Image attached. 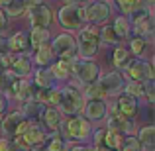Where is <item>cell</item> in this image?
<instances>
[{"instance_id": "obj_42", "label": "cell", "mask_w": 155, "mask_h": 151, "mask_svg": "<svg viewBox=\"0 0 155 151\" xmlns=\"http://www.w3.org/2000/svg\"><path fill=\"white\" fill-rule=\"evenodd\" d=\"M6 26H8V18H6V14L2 12V8H0V31L6 30Z\"/></svg>"}, {"instance_id": "obj_15", "label": "cell", "mask_w": 155, "mask_h": 151, "mask_svg": "<svg viewBox=\"0 0 155 151\" xmlns=\"http://www.w3.org/2000/svg\"><path fill=\"white\" fill-rule=\"evenodd\" d=\"M31 61L28 55H16V59L12 61V67H10V73L14 77H18V79H22V77H28L31 73Z\"/></svg>"}, {"instance_id": "obj_47", "label": "cell", "mask_w": 155, "mask_h": 151, "mask_svg": "<svg viewBox=\"0 0 155 151\" xmlns=\"http://www.w3.org/2000/svg\"><path fill=\"white\" fill-rule=\"evenodd\" d=\"M88 151H108V149H104V147H88Z\"/></svg>"}, {"instance_id": "obj_30", "label": "cell", "mask_w": 155, "mask_h": 151, "mask_svg": "<svg viewBox=\"0 0 155 151\" xmlns=\"http://www.w3.org/2000/svg\"><path fill=\"white\" fill-rule=\"evenodd\" d=\"M98 39H102L108 45H118V43H120V38L114 34L112 26H102V30L98 31Z\"/></svg>"}, {"instance_id": "obj_8", "label": "cell", "mask_w": 155, "mask_h": 151, "mask_svg": "<svg viewBox=\"0 0 155 151\" xmlns=\"http://www.w3.org/2000/svg\"><path fill=\"white\" fill-rule=\"evenodd\" d=\"M28 126H30V120H26V118L22 116V112H12L2 120V126H0V128H2V132L6 133V136L20 137L28 130Z\"/></svg>"}, {"instance_id": "obj_19", "label": "cell", "mask_w": 155, "mask_h": 151, "mask_svg": "<svg viewBox=\"0 0 155 151\" xmlns=\"http://www.w3.org/2000/svg\"><path fill=\"white\" fill-rule=\"evenodd\" d=\"M53 49H51V43H43V45H39L38 49H35V63L39 65V67H49L53 65Z\"/></svg>"}, {"instance_id": "obj_10", "label": "cell", "mask_w": 155, "mask_h": 151, "mask_svg": "<svg viewBox=\"0 0 155 151\" xmlns=\"http://www.w3.org/2000/svg\"><path fill=\"white\" fill-rule=\"evenodd\" d=\"M128 75L132 77L134 83H145V80L153 79V69L147 61H141V59H136L130 63V67L126 69Z\"/></svg>"}, {"instance_id": "obj_45", "label": "cell", "mask_w": 155, "mask_h": 151, "mask_svg": "<svg viewBox=\"0 0 155 151\" xmlns=\"http://www.w3.org/2000/svg\"><path fill=\"white\" fill-rule=\"evenodd\" d=\"M6 106H8L6 98H4V96H0V120H2V114L6 112Z\"/></svg>"}, {"instance_id": "obj_13", "label": "cell", "mask_w": 155, "mask_h": 151, "mask_svg": "<svg viewBox=\"0 0 155 151\" xmlns=\"http://www.w3.org/2000/svg\"><path fill=\"white\" fill-rule=\"evenodd\" d=\"M30 22L31 28H47L53 22V12L49 6H35L30 10Z\"/></svg>"}, {"instance_id": "obj_7", "label": "cell", "mask_w": 155, "mask_h": 151, "mask_svg": "<svg viewBox=\"0 0 155 151\" xmlns=\"http://www.w3.org/2000/svg\"><path fill=\"white\" fill-rule=\"evenodd\" d=\"M71 73H75V77L81 80L83 84H92L96 83V79L100 77V69L96 63H92L91 59H81V61H75L71 67Z\"/></svg>"}, {"instance_id": "obj_2", "label": "cell", "mask_w": 155, "mask_h": 151, "mask_svg": "<svg viewBox=\"0 0 155 151\" xmlns=\"http://www.w3.org/2000/svg\"><path fill=\"white\" fill-rule=\"evenodd\" d=\"M53 55H59V61L73 65L77 61V43L71 34H59L51 43Z\"/></svg>"}, {"instance_id": "obj_37", "label": "cell", "mask_w": 155, "mask_h": 151, "mask_svg": "<svg viewBox=\"0 0 155 151\" xmlns=\"http://www.w3.org/2000/svg\"><path fill=\"white\" fill-rule=\"evenodd\" d=\"M14 59H16V55H12V53H2V55H0V75L6 73V71H10Z\"/></svg>"}, {"instance_id": "obj_24", "label": "cell", "mask_w": 155, "mask_h": 151, "mask_svg": "<svg viewBox=\"0 0 155 151\" xmlns=\"http://www.w3.org/2000/svg\"><path fill=\"white\" fill-rule=\"evenodd\" d=\"M34 94H35V84H30L28 80L20 79V87H18V92H16V98L22 100V102H30V100H34Z\"/></svg>"}, {"instance_id": "obj_21", "label": "cell", "mask_w": 155, "mask_h": 151, "mask_svg": "<svg viewBox=\"0 0 155 151\" xmlns=\"http://www.w3.org/2000/svg\"><path fill=\"white\" fill-rule=\"evenodd\" d=\"M132 53H130L128 49H124V47H118L116 51H114V57H112V63H114V67L116 69H128L130 67V63H132Z\"/></svg>"}, {"instance_id": "obj_25", "label": "cell", "mask_w": 155, "mask_h": 151, "mask_svg": "<svg viewBox=\"0 0 155 151\" xmlns=\"http://www.w3.org/2000/svg\"><path fill=\"white\" fill-rule=\"evenodd\" d=\"M122 140H124V136L114 133V132H108V130H106V132H104V137H102V147L108 149V151H118Z\"/></svg>"}, {"instance_id": "obj_27", "label": "cell", "mask_w": 155, "mask_h": 151, "mask_svg": "<svg viewBox=\"0 0 155 151\" xmlns=\"http://www.w3.org/2000/svg\"><path fill=\"white\" fill-rule=\"evenodd\" d=\"M112 30H114V34H116L120 39H126V38H130V34H132V28H130V22H128L126 18H122V16L116 20V22H114Z\"/></svg>"}, {"instance_id": "obj_3", "label": "cell", "mask_w": 155, "mask_h": 151, "mask_svg": "<svg viewBox=\"0 0 155 151\" xmlns=\"http://www.w3.org/2000/svg\"><path fill=\"white\" fill-rule=\"evenodd\" d=\"M77 49L79 53L84 57V59H91V57L96 55L100 45V39H98V30L94 26H87L79 31V39H77Z\"/></svg>"}, {"instance_id": "obj_23", "label": "cell", "mask_w": 155, "mask_h": 151, "mask_svg": "<svg viewBox=\"0 0 155 151\" xmlns=\"http://www.w3.org/2000/svg\"><path fill=\"white\" fill-rule=\"evenodd\" d=\"M35 87L38 88H55V79H53L49 69H39L35 73Z\"/></svg>"}, {"instance_id": "obj_29", "label": "cell", "mask_w": 155, "mask_h": 151, "mask_svg": "<svg viewBox=\"0 0 155 151\" xmlns=\"http://www.w3.org/2000/svg\"><path fill=\"white\" fill-rule=\"evenodd\" d=\"M71 67L73 65H67V63H63V61H57V63H53L51 65V75H53V79H67L69 75H71Z\"/></svg>"}, {"instance_id": "obj_1", "label": "cell", "mask_w": 155, "mask_h": 151, "mask_svg": "<svg viewBox=\"0 0 155 151\" xmlns=\"http://www.w3.org/2000/svg\"><path fill=\"white\" fill-rule=\"evenodd\" d=\"M61 112L67 116H75L81 110H84V98L75 87H65L59 90V104Z\"/></svg>"}, {"instance_id": "obj_31", "label": "cell", "mask_w": 155, "mask_h": 151, "mask_svg": "<svg viewBox=\"0 0 155 151\" xmlns=\"http://www.w3.org/2000/svg\"><path fill=\"white\" fill-rule=\"evenodd\" d=\"M118 151H141V145H140V141H137V137L126 136L124 140H122V143H120V147H118Z\"/></svg>"}, {"instance_id": "obj_34", "label": "cell", "mask_w": 155, "mask_h": 151, "mask_svg": "<svg viewBox=\"0 0 155 151\" xmlns=\"http://www.w3.org/2000/svg\"><path fill=\"white\" fill-rule=\"evenodd\" d=\"M126 94L132 96V98H140V96H143V84L141 83H128L126 84Z\"/></svg>"}, {"instance_id": "obj_38", "label": "cell", "mask_w": 155, "mask_h": 151, "mask_svg": "<svg viewBox=\"0 0 155 151\" xmlns=\"http://www.w3.org/2000/svg\"><path fill=\"white\" fill-rule=\"evenodd\" d=\"M145 51V41L143 39H140V38H134L132 39V55H141V53Z\"/></svg>"}, {"instance_id": "obj_4", "label": "cell", "mask_w": 155, "mask_h": 151, "mask_svg": "<svg viewBox=\"0 0 155 151\" xmlns=\"http://www.w3.org/2000/svg\"><path fill=\"white\" fill-rule=\"evenodd\" d=\"M61 130H63L67 140L81 141V140H87L91 136V122L83 116H73L69 120L61 122Z\"/></svg>"}, {"instance_id": "obj_11", "label": "cell", "mask_w": 155, "mask_h": 151, "mask_svg": "<svg viewBox=\"0 0 155 151\" xmlns=\"http://www.w3.org/2000/svg\"><path fill=\"white\" fill-rule=\"evenodd\" d=\"M98 84L102 87L104 94H118V92L124 90V77L120 75V73L112 71V73H106L102 79L98 80Z\"/></svg>"}, {"instance_id": "obj_33", "label": "cell", "mask_w": 155, "mask_h": 151, "mask_svg": "<svg viewBox=\"0 0 155 151\" xmlns=\"http://www.w3.org/2000/svg\"><path fill=\"white\" fill-rule=\"evenodd\" d=\"M84 94H87V98L88 100H102L104 98V90H102V87H100L98 83H92V84H88L87 87V92H84Z\"/></svg>"}, {"instance_id": "obj_28", "label": "cell", "mask_w": 155, "mask_h": 151, "mask_svg": "<svg viewBox=\"0 0 155 151\" xmlns=\"http://www.w3.org/2000/svg\"><path fill=\"white\" fill-rule=\"evenodd\" d=\"M43 110L41 104H38L35 100H30V102H24L22 104V116L26 118V120H30V118H35L39 116V112Z\"/></svg>"}, {"instance_id": "obj_5", "label": "cell", "mask_w": 155, "mask_h": 151, "mask_svg": "<svg viewBox=\"0 0 155 151\" xmlns=\"http://www.w3.org/2000/svg\"><path fill=\"white\" fill-rule=\"evenodd\" d=\"M132 24H134V34L147 43L149 39H151V35H153V18H151V12L143 10V8H137L136 12H132Z\"/></svg>"}, {"instance_id": "obj_16", "label": "cell", "mask_w": 155, "mask_h": 151, "mask_svg": "<svg viewBox=\"0 0 155 151\" xmlns=\"http://www.w3.org/2000/svg\"><path fill=\"white\" fill-rule=\"evenodd\" d=\"M39 118H41V122H43V126L45 128H49V130H59L61 128V112L59 110H55V108H51V106H47V108H43L41 112H39Z\"/></svg>"}, {"instance_id": "obj_17", "label": "cell", "mask_w": 155, "mask_h": 151, "mask_svg": "<svg viewBox=\"0 0 155 151\" xmlns=\"http://www.w3.org/2000/svg\"><path fill=\"white\" fill-rule=\"evenodd\" d=\"M106 102L102 100H91L87 106H84V114H87V120L88 122H96V120H100V118H104L106 116Z\"/></svg>"}, {"instance_id": "obj_12", "label": "cell", "mask_w": 155, "mask_h": 151, "mask_svg": "<svg viewBox=\"0 0 155 151\" xmlns=\"http://www.w3.org/2000/svg\"><path fill=\"white\" fill-rule=\"evenodd\" d=\"M137 108H140V104H137L136 98H132V96H128V94H120L116 106H114V112L124 116V118H128V120H134V116L137 114Z\"/></svg>"}, {"instance_id": "obj_44", "label": "cell", "mask_w": 155, "mask_h": 151, "mask_svg": "<svg viewBox=\"0 0 155 151\" xmlns=\"http://www.w3.org/2000/svg\"><path fill=\"white\" fill-rule=\"evenodd\" d=\"M137 2H140V8H143V10H149V8L153 6L155 0H137Z\"/></svg>"}, {"instance_id": "obj_6", "label": "cell", "mask_w": 155, "mask_h": 151, "mask_svg": "<svg viewBox=\"0 0 155 151\" xmlns=\"http://www.w3.org/2000/svg\"><path fill=\"white\" fill-rule=\"evenodd\" d=\"M57 20H59V24L63 28H67V30H77V28L84 22V6L67 4V6L59 8Z\"/></svg>"}, {"instance_id": "obj_35", "label": "cell", "mask_w": 155, "mask_h": 151, "mask_svg": "<svg viewBox=\"0 0 155 151\" xmlns=\"http://www.w3.org/2000/svg\"><path fill=\"white\" fill-rule=\"evenodd\" d=\"M118 2V8H120L124 14H132V12H136L137 8H140V2L137 0H116Z\"/></svg>"}, {"instance_id": "obj_26", "label": "cell", "mask_w": 155, "mask_h": 151, "mask_svg": "<svg viewBox=\"0 0 155 151\" xmlns=\"http://www.w3.org/2000/svg\"><path fill=\"white\" fill-rule=\"evenodd\" d=\"M4 14L8 16H14V18H18V16H22L24 12H26V6H24L22 0H6L4 2Z\"/></svg>"}, {"instance_id": "obj_40", "label": "cell", "mask_w": 155, "mask_h": 151, "mask_svg": "<svg viewBox=\"0 0 155 151\" xmlns=\"http://www.w3.org/2000/svg\"><path fill=\"white\" fill-rule=\"evenodd\" d=\"M12 149H14L12 141L6 140V137H2V140H0V151H12Z\"/></svg>"}, {"instance_id": "obj_32", "label": "cell", "mask_w": 155, "mask_h": 151, "mask_svg": "<svg viewBox=\"0 0 155 151\" xmlns=\"http://www.w3.org/2000/svg\"><path fill=\"white\" fill-rule=\"evenodd\" d=\"M43 151H65V141L61 136H57V133H53V136L47 140L45 147H43Z\"/></svg>"}, {"instance_id": "obj_49", "label": "cell", "mask_w": 155, "mask_h": 151, "mask_svg": "<svg viewBox=\"0 0 155 151\" xmlns=\"http://www.w3.org/2000/svg\"><path fill=\"white\" fill-rule=\"evenodd\" d=\"M102 2H108V0H102Z\"/></svg>"}, {"instance_id": "obj_43", "label": "cell", "mask_w": 155, "mask_h": 151, "mask_svg": "<svg viewBox=\"0 0 155 151\" xmlns=\"http://www.w3.org/2000/svg\"><path fill=\"white\" fill-rule=\"evenodd\" d=\"M2 53H8V39L0 35V55Z\"/></svg>"}, {"instance_id": "obj_39", "label": "cell", "mask_w": 155, "mask_h": 151, "mask_svg": "<svg viewBox=\"0 0 155 151\" xmlns=\"http://www.w3.org/2000/svg\"><path fill=\"white\" fill-rule=\"evenodd\" d=\"M104 132H106V130H96V133H94V147H102Z\"/></svg>"}, {"instance_id": "obj_18", "label": "cell", "mask_w": 155, "mask_h": 151, "mask_svg": "<svg viewBox=\"0 0 155 151\" xmlns=\"http://www.w3.org/2000/svg\"><path fill=\"white\" fill-rule=\"evenodd\" d=\"M28 47H30V38H28L26 31H18V34H14L8 39V49L12 53H22Z\"/></svg>"}, {"instance_id": "obj_36", "label": "cell", "mask_w": 155, "mask_h": 151, "mask_svg": "<svg viewBox=\"0 0 155 151\" xmlns=\"http://www.w3.org/2000/svg\"><path fill=\"white\" fill-rule=\"evenodd\" d=\"M143 94H145V98H147L149 104L155 102V80L153 79H149V80L143 83Z\"/></svg>"}, {"instance_id": "obj_20", "label": "cell", "mask_w": 155, "mask_h": 151, "mask_svg": "<svg viewBox=\"0 0 155 151\" xmlns=\"http://www.w3.org/2000/svg\"><path fill=\"white\" fill-rule=\"evenodd\" d=\"M137 141L141 145V151H153L155 147V128L153 126H145L143 130H140Z\"/></svg>"}, {"instance_id": "obj_48", "label": "cell", "mask_w": 155, "mask_h": 151, "mask_svg": "<svg viewBox=\"0 0 155 151\" xmlns=\"http://www.w3.org/2000/svg\"><path fill=\"white\" fill-rule=\"evenodd\" d=\"M73 151H88V147H73Z\"/></svg>"}, {"instance_id": "obj_22", "label": "cell", "mask_w": 155, "mask_h": 151, "mask_svg": "<svg viewBox=\"0 0 155 151\" xmlns=\"http://www.w3.org/2000/svg\"><path fill=\"white\" fill-rule=\"evenodd\" d=\"M28 38H30V45H34L35 49H38L39 45L49 41V30H47V28H31Z\"/></svg>"}, {"instance_id": "obj_14", "label": "cell", "mask_w": 155, "mask_h": 151, "mask_svg": "<svg viewBox=\"0 0 155 151\" xmlns=\"http://www.w3.org/2000/svg\"><path fill=\"white\" fill-rule=\"evenodd\" d=\"M108 132L120 133V136H124V133H126V136H130V133L134 132V122L114 112L112 116L108 118Z\"/></svg>"}, {"instance_id": "obj_41", "label": "cell", "mask_w": 155, "mask_h": 151, "mask_svg": "<svg viewBox=\"0 0 155 151\" xmlns=\"http://www.w3.org/2000/svg\"><path fill=\"white\" fill-rule=\"evenodd\" d=\"M22 2H24V6H26V8H30V10H31V8H35V6H41L43 0H22Z\"/></svg>"}, {"instance_id": "obj_9", "label": "cell", "mask_w": 155, "mask_h": 151, "mask_svg": "<svg viewBox=\"0 0 155 151\" xmlns=\"http://www.w3.org/2000/svg\"><path fill=\"white\" fill-rule=\"evenodd\" d=\"M110 16V4L102 2V0H96V2H91L87 8H84V20L91 22V26L100 22H106Z\"/></svg>"}, {"instance_id": "obj_46", "label": "cell", "mask_w": 155, "mask_h": 151, "mask_svg": "<svg viewBox=\"0 0 155 151\" xmlns=\"http://www.w3.org/2000/svg\"><path fill=\"white\" fill-rule=\"evenodd\" d=\"M83 2H87V0H69V4H77V6H81Z\"/></svg>"}]
</instances>
